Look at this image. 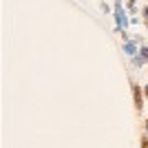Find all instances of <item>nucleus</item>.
Instances as JSON below:
<instances>
[{"instance_id": "nucleus-3", "label": "nucleus", "mask_w": 148, "mask_h": 148, "mask_svg": "<svg viewBox=\"0 0 148 148\" xmlns=\"http://www.w3.org/2000/svg\"><path fill=\"white\" fill-rule=\"evenodd\" d=\"M124 53H126V56H137V53H139V44L135 42V40H126V42H124Z\"/></svg>"}, {"instance_id": "nucleus-7", "label": "nucleus", "mask_w": 148, "mask_h": 148, "mask_svg": "<svg viewBox=\"0 0 148 148\" xmlns=\"http://www.w3.org/2000/svg\"><path fill=\"white\" fill-rule=\"evenodd\" d=\"M126 7H128V11H135V0H128V2H126Z\"/></svg>"}, {"instance_id": "nucleus-4", "label": "nucleus", "mask_w": 148, "mask_h": 148, "mask_svg": "<svg viewBox=\"0 0 148 148\" xmlns=\"http://www.w3.org/2000/svg\"><path fill=\"white\" fill-rule=\"evenodd\" d=\"M139 56L148 62V47H146V44H139Z\"/></svg>"}, {"instance_id": "nucleus-1", "label": "nucleus", "mask_w": 148, "mask_h": 148, "mask_svg": "<svg viewBox=\"0 0 148 148\" xmlns=\"http://www.w3.org/2000/svg\"><path fill=\"white\" fill-rule=\"evenodd\" d=\"M130 91H133V104H135V113H137V115H142V111H144V102H146L144 86H139L137 82H130Z\"/></svg>"}, {"instance_id": "nucleus-8", "label": "nucleus", "mask_w": 148, "mask_h": 148, "mask_svg": "<svg viewBox=\"0 0 148 148\" xmlns=\"http://www.w3.org/2000/svg\"><path fill=\"white\" fill-rule=\"evenodd\" d=\"M144 133L148 135V117H146V122H144Z\"/></svg>"}, {"instance_id": "nucleus-6", "label": "nucleus", "mask_w": 148, "mask_h": 148, "mask_svg": "<svg viewBox=\"0 0 148 148\" xmlns=\"http://www.w3.org/2000/svg\"><path fill=\"white\" fill-rule=\"evenodd\" d=\"M142 16H144V20L148 22V5H144V7H142Z\"/></svg>"}, {"instance_id": "nucleus-5", "label": "nucleus", "mask_w": 148, "mask_h": 148, "mask_svg": "<svg viewBox=\"0 0 148 148\" xmlns=\"http://www.w3.org/2000/svg\"><path fill=\"white\" fill-rule=\"evenodd\" d=\"M139 146H142V148H148V135H146V133H144L142 139H139Z\"/></svg>"}, {"instance_id": "nucleus-2", "label": "nucleus", "mask_w": 148, "mask_h": 148, "mask_svg": "<svg viewBox=\"0 0 148 148\" xmlns=\"http://www.w3.org/2000/svg\"><path fill=\"white\" fill-rule=\"evenodd\" d=\"M115 18H117V25L119 29H126V25H128V20H126V13L122 11V0H115Z\"/></svg>"}, {"instance_id": "nucleus-9", "label": "nucleus", "mask_w": 148, "mask_h": 148, "mask_svg": "<svg viewBox=\"0 0 148 148\" xmlns=\"http://www.w3.org/2000/svg\"><path fill=\"white\" fill-rule=\"evenodd\" d=\"M144 95H146V99H148V84L144 86Z\"/></svg>"}]
</instances>
